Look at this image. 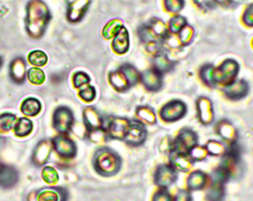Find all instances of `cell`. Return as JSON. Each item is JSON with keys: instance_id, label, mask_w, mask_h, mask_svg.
<instances>
[{"instance_id": "cell-15", "label": "cell", "mask_w": 253, "mask_h": 201, "mask_svg": "<svg viewBox=\"0 0 253 201\" xmlns=\"http://www.w3.org/2000/svg\"><path fill=\"white\" fill-rule=\"evenodd\" d=\"M109 81L111 85L114 87V89L118 92H125L131 87L126 76L120 68L110 73Z\"/></svg>"}, {"instance_id": "cell-19", "label": "cell", "mask_w": 253, "mask_h": 201, "mask_svg": "<svg viewBox=\"0 0 253 201\" xmlns=\"http://www.w3.org/2000/svg\"><path fill=\"white\" fill-rule=\"evenodd\" d=\"M137 34L141 41H143L147 45L156 44V43L162 44V40L154 34V32L152 31L148 23L141 25L137 30Z\"/></svg>"}, {"instance_id": "cell-22", "label": "cell", "mask_w": 253, "mask_h": 201, "mask_svg": "<svg viewBox=\"0 0 253 201\" xmlns=\"http://www.w3.org/2000/svg\"><path fill=\"white\" fill-rule=\"evenodd\" d=\"M84 119L86 122L87 127L93 131L96 129H100L103 121L102 118L100 116V114L97 112V110L91 106H89L88 108L85 109L84 111Z\"/></svg>"}, {"instance_id": "cell-37", "label": "cell", "mask_w": 253, "mask_h": 201, "mask_svg": "<svg viewBox=\"0 0 253 201\" xmlns=\"http://www.w3.org/2000/svg\"><path fill=\"white\" fill-rule=\"evenodd\" d=\"M29 60L34 65L42 66L46 62V56H45V54L42 51L36 50V51H33V52L30 53Z\"/></svg>"}, {"instance_id": "cell-10", "label": "cell", "mask_w": 253, "mask_h": 201, "mask_svg": "<svg viewBox=\"0 0 253 201\" xmlns=\"http://www.w3.org/2000/svg\"><path fill=\"white\" fill-rule=\"evenodd\" d=\"M197 110H198V116L202 123L204 124H210L213 120V108L212 103L210 99L206 97H201L197 100Z\"/></svg>"}, {"instance_id": "cell-5", "label": "cell", "mask_w": 253, "mask_h": 201, "mask_svg": "<svg viewBox=\"0 0 253 201\" xmlns=\"http://www.w3.org/2000/svg\"><path fill=\"white\" fill-rule=\"evenodd\" d=\"M146 139V129L142 122L138 120H130L128 129L124 140L130 146H139Z\"/></svg>"}, {"instance_id": "cell-4", "label": "cell", "mask_w": 253, "mask_h": 201, "mask_svg": "<svg viewBox=\"0 0 253 201\" xmlns=\"http://www.w3.org/2000/svg\"><path fill=\"white\" fill-rule=\"evenodd\" d=\"M198 145V136L191 129H183L180 131L173 143V150L183 153H189L191 149Z\"/></svg>"}, {"instance_id": "cell-44", "label": "cell", "mask_w": 253, "mask_h": 201, "mask_svg": "<svg viewBox=\"0 0 253 201\" xmlns=\"http://www.w3.org/2000/svg\"><path fill=\"white\" fill-rule=\"evenodd\" d=\"M242 21L246 26L253 27V3L250 4L244 11Z\"/></svg>"}, {"instance_id": "cell-38", "label": "cell", "mask_w": 253, "mask_h": 201, "mask_svg": "<svg viewBox=\"0 0 253 201\" xmlns=\"http://www.w3.org/2000/svg\"><path fill=\"white\" fill-rule=\"evenodd\" d=\"M164 4L167 11L171 13H178L183 9L185 2L182 0H166L164 1Z\"/></svg>"}, {"instance_id": "cell-43", "label": "cell", "mask_w": 253, "mask_h": 201, "mask_svg": "<svg viewBox=\"0 0 253 201\" xmlns=\"http://www.w3.org/2000/svg\"><path fill=\"white\" fill-rule=\"evenodd\" d=\"M90 81V78L88 77L87 74L83 73V72H78L76 74H74V78H73V83L75 87H82L87 85V83Z\"/></svg>"}, {"instance_id": "cell-26", "label": "cell", "mask_w": 253, "mask_h": 201, "mask_svg": "<svg viewBox=\"0 0 253 201\" xmlns=\"http://www.w3.org/2000/svg\"><path fill=\"white\" fill-rule=\"evenodd\" d=\"M148 25L154 32V34L163 41V39L169 34V30L166 24L160 19H153L148 22Z\"/></svg>"}, {"instance_id": "cell-2", "label": "cell", "mask_w": 253, "mask_h": 201, "mask_svg": "<svg viewBox=\"0 0 253 201\" xmlns=\"http://www.w3.org/2000/svg\"><path fill=\"white\" fill-rule=\"evenodd\" d=\"M187 112V105L181 100H172L165 103L160 109V117L165 122H175Z\"/></svg>"}, {"instance_id": "cell-11", "label": "cell", "mask_w": 253, "mask_h": 201, "mask_svg": "<svg viewBox=\"0 0 253 201\" xmlns=\"http://www.w3.org/2000/svg\"><path fill=\"white\" fill-rule=\"evenodd\" d=\"M194 161L190 158L188 153L172 151L170 152V165L176 169L181 171H189L194 166Z\"/></svg>"}, {"instance_id": "cell-21", "label": "cell", "mask_w": 253, "mask_h": 201, "mask_svg": "<svg viewBox=\"0 0 253 201\" xmlns=\"http://www.w3.org/2000/svg\"><path fill=\"white\" fill-rule=\"evenodd\" d=\"M89 1H73L71 5H69L68 9V19L72 22L79 21L83 15L85 14Z\"/></svg>"}, {"instance_id": "cell-25", "label": "cell", "mask_w": 253, "mask_h": 201, "mask_svg": "<svg viewBox=\"0 0 253 201\" xmlns=\"http://www.w3.org/2000/svg\"><path fill=\"white\" fill-rule=\"evenodd\" d=\"M223 197H224L223 184L212 181L211 185L210 186L207 192L206 199L208 201H222Z\"/></svg>"}, {"instance_id": "cell-41", "label": "cell", "mask_w": 253, "mask_h": 201, "mask_svg": "<svg viewBox=\"0 0 253 201\" xmlns=\"http://www.w3.org/2000/svg\"><path fill=\"white\" fill-rule=\"evenodd\" d=\"M43 179L48 183H55L57 181V173L52 168H45L42 171Z\"/></svg>"}, {"instance_id": "cell-30", "label": "cell", "mask_w": 253, "mask_h": 201, "mask_svg": "<svg viewBox=\"0 0 253 201\" xmlns=\"http://www.w3.org/2000/svg\"><path fill=\"white\" fill-rule=\"evenodd\" d=\"M187 25V20L184 16L176 15L169 21V33L173 34H179V32Z\"/></svg>"}, {"instance_id": "cell-24", "label": "cell", "mask_w": 253, "mask_h": 201, "mask_svg": "<svg viewBox=\"0 0 253 201\" xmlns=\"http://www.w3.org/2000/svg\"><path fill=\"white\" fill-rule=\"evenodd\" d=\"M136 116L138 118V121L147 123V124H153L156 122V115L155 111L150 106H138L136 108Z\"/></svg>"}, {"instance_id": "cell-31", "label": "cell", "mask_w": 253, "mask_h": 201, "mask_svg": "<svg viewBox=\"0 0 253 201\" xmlns=\"http://www.w3.org/2000/svg\"><path fill=\"white\" fill-rule=\"evenodd\" d=\"M195 31L193 27L186 25L178 34V38L182 45H189L194 39Z\"/></svg>"}, {"instance_id": "cell-18", "label": "cell", "mask_w": 253, "mask_h": 201, "mask_svg": "<svg viewBox=\"0 0 253 201\" xmlns=\"http://www.w3.org/2000/svg\"><path fill=\"white\" fill-rule=\"evenodd\" d=\"M207 182L208 175L202 170H195L189 175L187 179V186L191 190H200L206 186Z\"/></svg>"}, {"instance_id": "cell-34", "label": "cell", "mask_w": 253, "mask_h": 201, "mask_svg": "<svg viewBox=\"0 0 253 201\" xmlns=\"http://www.w3.org/2000/svg\"><path fill=\"white\" fill-rule=\"evenodd\" d=\"M33 128L32 122L27 118H20L15 126V133L18 136L28 135Z\"/></svg>"}, {"instance_id": "cell-12", "label": "cell", "mask_w": 253, "mask_h": 201, "mask_svg": "<svg viewBox=\"0 0 253 201\" xmlns=\"http://www.w3.org/2000/svg\"><path fill=\"white\" fill-rule=\"evenodd\" d=\"M54 127L60 131H67L72 124V113L68 108L60 107L54 112Z\"/></svg>"}, {"instance_id": "cell-6", "label": "cell", "mask_w": 253, "mask_h": 201, "mask_svg": "<svg viewBox=\"0 0 253 201\" xmlns=\"http://www.w3.org/2000/svg\"><path fill=\"white\" fill-rule=\"evenodd\" d=\"M239 72V64L234 59H226L217 67L218 80L226 85L231 83Z\"/></svg>"}, {"instance_id": "cell-36", "label": "cell", "mask_w": 253, "mask_h": 201, "mask_svg": "<svg viewBox=\"0 0 253 201\" xmlns=\"http://www.w3.org/2000/svg\"><path fill=\"white\" fill-rule=\"evenodd\" d=\"M28 77L29 80L36 85L42 84L44 81V74L39 68H31L28 72Z\"/></svg>"}, {"instance_id": "cell-29", "label": "cell", "mask_w": 253, "mask_h": 201, "mask_svg": "<svg viewBox=\"0 0 253 201\" xmlns=\"http://www.w3.org/2000/svg\"><path fill=\"white\" fill-rule=\"evenodd\" d=\"M41 110V103L36 99H27L22 104V111L27 115H36Z\"/></svg>"}, {"instance_id": "cell-7", "label": "cell", "mask_w": 253, "mask_h": 201, "mask_svg": "<svg viewBox=\"0 0 253 201\" xmlns=\"http://www.w3.org/2000/svg\"><path fill=\"white\" fill-rule=\"evenodd\" d=\"M249 92V85L244 80H235L225 85L223 89L224 96L227 99L238 100L247 96Z\"/></svg>"}, {"instance_id": "cell-16", "label": "cell", "mask_w": 253, "mask_h": 201, "mask_svg": "<svg viewBox=\"0 0 253 201\" xmlns=\"http://www.w3.org/2000/svg\"><path fill=\"white\" fill-rule=\"evenodd\" d=\"M53 143H54V148L59 155L67 158H71L74 156L75 146L71 140H68L63 137H58L54 139Z\"/></svg>"}, {"instance_id": "cell-28", "label": "cell", "mask_w": 253, "mask_h": 201, "mask_svg": "<svg viewBox=\"0 0 253 201\" xmlns=\"http://www.w3.org/2000/svg\"><path fill=\"white\" fill-rule=\"evenodd\" d=\"M123 23L121 20H118V19H114V20H111L104 28L103 30V35L105 38H111V37H114L119 32L120 30L122 29L123 27Z\"/></svg>"}, {"instance_id": "cell-32", "label": "cell", "mask_w": 253, "mask_h": 201, "mask_svg": "<svg viewBox=\"0 0 253 201\" xmlns=\"http://www.w3.org/2000/svg\"><path fill=\"white\" fill-rule=\"evenodd\" d=\"M59 193L55 188H44L37 195V201H59Z\"/></svg>"}, {"instance_id": "cell-40", "label": "cell", "mask_w": 253, "mask_h": 201, "mask_svg": "<svg viewBox=\"0 0 253 201\" xmlns=\"http://www.w3.org/2000/svg\"><path fill=\"white\" fill-rule=\"evenodd\" d=\"M15 120V116L12 114H3L0 116V130L7 131L11 128L13 122Z\"/></svg>"}, {"instance_id": "cell-42", "label": "cell", "mask_w": 253, "mask_h": 201, "mask_svg": "<svg viewBox=\"0 0 253 201\" xmlns=\"http://www.w3.org/2000/svg\"><path fill=\"white\" fill-rule=\"evenodd\" d=\"M11 72H12V76L16 77V78H20L24 75L25 72V64L21 61V60H17L13 63L12 67H11Z\"/></svg>"}, {"instance_id": "cell-33", "label": "cell", "mask_w": 253, "mask_h": 201, "mask_svg": "<svg viewBox=\"0 0 253 201\" xmlns=\"http://www.w3.org/2000/svg\"><path fill=\"white\" fill-rule=\"evenodd\" d=\"M205 147L208 153L212 156H219V155L223 156L226 149V147L221 142L216 140H210Z\"/></svg>"}, {"instance_id": "cell-39", "label": "cell", "mask_w": 253, "mask_h": 201, "mask_svg": "<svg viewBox=\"0 0 253 201\" xmlns=\"http://www.w3.org/2000/svg\"><path fill=\"white\" fill-rule=\"evenodd\" d=\"M79 95H80V97H81L84 100L90 101V100H94V98H95V96H96V91H95L94 87L85 85V87L80 90Z\"/></svg>"}, {"instance_id": "cell-45", "label": "cell", "mask_w": 253, "mask_h": 201, "mask_svg": "<svg viewBox=\"0 0 253 201\" xmlns=\"http://www.w3.org/2000/svg\"><path fill=\"white\" fill-rule=\"evenodd\" d=\"M171 194L165 188L158 190L152 197V201H171Z\"/></svg>"}, {"instance_id": "cell-3", "label": "cell", "mask_w": 253, "mask_h": 201, "mask_svg": "<svg viewBox=\"0 0 253 201\" xmlns=\"http://www.w3.org/2000/svg\"><path fill=\"white\" fill-rule=\"evenodd\" d=\"M177 177V170L171 165L163 164L160 165L155 170L154 183L161 188H167L176 181Z\"/></svg>"}, {"instance_id": "cell-8", "label": "cell", "mask_w": 253, "mask_h": 201, "mask_svg": "<svg viewBox=\"0 0 253 201\" xmlns=\"http://www.w3.org/2000/svg\"><path fill=\"white\" fill-rule=\"evenodd\" d=\"M130 120L123 117H114L112 118L107 127V132L109 136L113 139L124 140L126 131L128 129Z\"/></svg>"}, {"instance_id": "cell-47", "label": "cell", "mask_w": 253, "mask_h": 201, "mask_svg": "<svg viewBox=\"0 0 253 201\" xmlns=\"http://www.w3.org/2000/svg\"><path fill=\"white\" fill-rule=\"evenodd\" d=\"M41 151H42V152H41V154H42V148H41ZM42 156H43V157H44V158H45V157H46V156H45V155H41V159H42ZM41 159H40V160H41Z\"/></svg>"}, {"instance_id": "cell-35", "label": "cell", "mask_w": 253, "mask_h": 201, "mask_svg": "<svg viewBox=\"0 0 253 201\" xmlns=\"http://www.w3.org/2000/svg\"><path fill=\"white\" fill-rule=\"evenodd\" d=\"M188 155L190 156V158L194 161V162H198V161H203L205 160L209 153L206 149L205 146H195L193 149H191L188 153Z\"/></svg>"}, {"instance_id": "cell-14", "label": "cell", "mask_w": 253, "mask_h": 201, "mask_svg": "<svg viewBox=\"0 0 253 201\" xmlns=\"http://www.w3.org/2000/svg\"><path fill=\"white\" fill-rule=\"evenodd\" d=\"M201 80L209 87H214L219 84L217 68L211 64L204 65L200 70Z\"/></svg>"}, {"instance_id": "cell-20", "label": "cell", "mask_w": 253, "mask_h": 201, "mask_svg": "<svg viewBox=\"0 0 253 201\" xmlns=\"http://www.w3.org/2000/svg\"><path fill=\"white\" fill-rule=\"evenodd\" d=\"M17 172L11 167L0 164V185L3 187H12L17 182Z\"/></svg>"}, {"instance_id": "cell-1", "label": "cell", "mask_w": 253, "mask_h": 201, "mask_svg": "<svg viewBox=\"0 0 253 201\" xmlns=\"http://www.w3.org/2000/svg\"><path fill=\"white\" fill-rule=\"evenodd\" d=\"M94 167L100 174L111 176L120 170L122 167V159L112 149L102 148L95 155Z\"/></svg>"}, {"instance_id": "cell-46", "label": "cell", "mask_w": 253, "mask_h": 201, "mask_svg": "<svg viewBox=\"0 0 253 201\" xmlns=\"http://www.w3.org/2000/svg\"><path fill=\"white\" fill-rule=\"evenodd\" d=\"M174 201H192V196L189 191L181 189L177 192Z\"/></svg>"}, {"instance_id": "cell-17", "label": "cell", "mask_w": 253, "mask_h": 201, "mask_svg": "<svg viewBox=\"0 0 253 201\" xmlns=\"http://www.w3.org/2000/svg\"><path fill=\"white\" fill-rule=\"evenodd\" d=\"M174 66V62L167 56L163 51H159L154 55L153 59V68L160 72L161 74L170 71Z\"/></svg>"}, {"instance_id": "cell-48", "label": "cell", "mask_w": 253, "mask_h": 201, "mask_svg": "<svg viewBox=\"0 0 253 201\" xmlns=\"http://www.w3.org/2000/svg\"><path fill=\"white\" fill-rule=\"evenodd\" d=\"M252 44H253V40H252Z\"/></svg>"}, {"instance_id": "cell-9", "label": "cell", "mask_w": 253, "mask_h": 201, "mask_svg": "<svg viewBox=\"0 0 253 201\" xmlns=\"http://www.w3.org/2000/svg\"><path fill=\"white\" fill-rule=\"evenodd\" d=\"M140 81L146 90L150 92L159 91L162 88V74L154 68L147 69L140 74Z\"/></svg>"}, {"instance_id": "cell-23", "label": "cell", "mask_w": 253, "mask_h": 201, "mask_svg": "<svg viewBox=\"0 0 253 201\" xmlns=\"http://www.w3.org/2000/svg\"><path fill=\"white\" fill-rule=\"evenodd\" d=\"M216 133L223 139L228 140V141H235L237 132L233 125L226 120H221L217 123L216 125Z\"/></svg>"}, {"instance_id": "cell-27", "label": "cell", "mask_w": 253, "mask_h": 201, "mask_svg": "<svg viewBox=\"0 0 253 201\" xmlns=\"http://www.w3.org/2000/svg\"><path fill=\"white\" fill-rule=\"evenodd\" d=\"M120 69L126 76L130 86H134L135 84H137L140 81V73L138 72V70L134 66H132L128 63H126V64L122 65L120 67Z\"/></svg>"}, {"instance_id": "cell-13", "label": "cell", "mask_w": 253, "mask_h": 201, "mask_svg": "<svg viewBox=\"0 0 253 201\" xmlns=\"http://www.w3.org/2000/svg\"><path fill=\"white\" fill-rule=\"evenodd\" d=\"M112 47L114 51L119 54H124L128 50L129 36H128V32L125 28V26H123L120 32L114 36L112 41Z\"/></svg>"}]
</instances>
